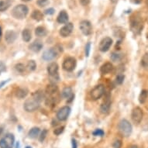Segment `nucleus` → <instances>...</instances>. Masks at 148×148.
<instances>
[{
	"label": "nucleus",
	"instance_id": "nucleus-1",
	"mask_svg": "<svg viewBox=\"0 0 148 148\" xmlns=\"http://www.w3.org/2000/svg\"><path fill=\"white\" fill-rule=\"evenodd\" d=\"M29 13V9L26 5L20 4L16 5L12 10V16L16 20H23Z\"/></svg>",
	"mask_w": 148,
	"mask_h": 148
},
{
	"label": "nucleus",
	"instance_id": "nucleus-2",
	"mask_svg": "<svg viewBox=\"0 0 148 148\" xmlns=\"http://www.w3.org/2000/svg\"><path fill=\"white\" fill-rule=\"evenodd\" d=\"M40 102L41 101H40L38 99H36L34 95H32L31 98L26 100V102H24V105H23V108H24L25 111L28 112H33L36 111V109H39Z\"/></svg>",
	"mask_w": 148,
	"mask_h": 148
},
{
	"label": "nucleus",
	"instance_id": "nucleus-3",
	"mask_svg": "<svg viewBox=\"0 0 148 148\" xmlns=\"http://www.w3.org/2000/svg\"><path fill=\"white\" fill-rule=\"evenodd\" d=\"M118 129H119V131L122 136H125V137L130 136L132 133L131 124L126 119H122L121 121L119 122V125H118Z\"/></svg>",
	"mask_w": 148,
	"mask_h": 148
},
{
	"label": "nucleus",
	"instance_id": "nucleus-4",
	"mask_svg": "<svg viewBox=\"0 0 148 148\" xmlns=\"http://www.w3.org/2000/svg\"><path fill=\"white\" fill-rule=\"evenodd\" d=\"M15 137L13 134H5L0 140V148H12L14 145Z\"/></svg>",
	"mask_w": 148,
	"mask_h": 148
},
{
	"label": "nucleus",
	"instance_id": "nucleus-5",
	"mask_svg": "<svg viewBox=\"0 0 148 148\" xmlns=\"http://www.w3.org/2000/svg\"><path fill=\"white\" fill-rule=\"evenodd\" d=\"M105 93V87L103 85H98L90 92V95L93 100H97L102 97Z\"/></svg>",
	"mask_w": 148,
	"mask_h": 148
},
{
	"label": "nucleus",
	"instance_id": "nucleus-6",
	"mask_svg": "<svg viewBox=\"0 0 148 148\" xmlns=\"http://www.w3.org/2000/svg\"><path fill=\"white\" fill-rule=\"evenodd\" d=\"M76 64H77V62H76L75 58H74L72 57H69L64 61L62 67H63L64 70L67 71H72L75 69Z\"/></svg>",
	"mask_w": 148,
	"mask_h": 148
},
{
	"label": "nucleus",
	"instance_id": "nucleus-7",
	"mask_svg": "<svg viewBox=\"0 0 148 148\" xmlns=\"http://www.w3.org/2000/svg\"><path fill=\"white\" fill-rule=\"evenodd\" d=\"M79 29L84 35L88 36L92 33V23L88 20H82L79 24Z\"/></svg>",
	"mask_w": 148,
	"mask_h": 148
},
{
	"label": "nucleus",
	"instance_id": "nucleus-8",
	"mask_svg": "<svg viewBox=\"0 0 148 148\" xmlns=\"http://www.w3.org/2000/svg\"><path fill=\"white\" fill-rule=\"evenodd\" d=\"M71 113V108L69 106H64L59 109L57 112V119L60 121H64L68 119Z\"/></svg>",
	"mask_w": 148,
	"mask_h": 148
},
{
	"label": "nucleus",
	"instance_id": "nucleus-9",
	"mask_svg": "<svg viewBox=\"0 0 148 148\" xmlns=\"http://www.w3.org/2000/svg\"><path fill=\"white\" fill-rule=\"evenodd\" d=\"M143 110L140 107H136L132 111V120L135 124H139L143 119Z\"/></svg>",
	"mask_w": 148,
	"mask_h": 148
},
{
	"label": "nucleus",
	"instance_id": "nucleus-10",
	"mask_svg": "<svg viewBox=\"0 0 148 148\" xmlns=\"http://www.w3.org/2000/svg\"><path fill=\"white\" fill-rule=\"evenodd\" d=\"M58 49L56 47H52L44 51L42 58L45 61H52L58 56Z\"/></svg>",
	"mask_w": 148,
	"mask_h": 148
},
{
	"label": "nucleus",
	"instance_id": "nucleus-11",
	"mask_svg": "<svg viewBox=\"0 0 148 148\" xmlns=\"http://www.w3.org/2000/svg\"><path fill=\"white\" fill-rule=\"evenodd\" d=\"M112 40L109 36H106L100 41L99 49L102 52H106V51H109V49L110 48V47L112 46Z\"/></svg>",
	"mask_w": 148,
	"mask_h": 148
},
{
	"label": "nucleus",
	"instance_id": "nucleus-12",
	"mask_svg": "<svg viewBox=\"0 0 148 148\" xmlns=\"http://www.w3.org/2000/svg\"><path fill=\"white\" fill-rule=\"evenodd\" d=\"M74 29V25L71 23H68L64 26L59 31V34L62 37H67L72 33Z\"/></svg>",
	"mask_w": 148,
	"mask_h": 148
},
{
	"label": "nucleus",
	"instance_id": "nucleus-13",
	"mask_svg": "<svg viewBox=\"0 0 148 148\" xmlns=\"http://www.w3.org/2000/svg\"><path fill=\"white\" fill-rule=\"evenodd\" d=\"M58 70L59 67L58 64L55 62H52L47 66V72L48 75L53 78H58Z\"/></svg>",
	"mask_w": 148,
	"mask_h": 148
},
{
	"label": "nucleus",
	"instance_id": "nucleus-14",
	"mask_svg": "<svg viewBox=\"0 0 148 148\" xmlns=\"http://www.w3.org/2000/svg\"><path fill=\"white\" fill-rule=\"evenodd\" d=\"M43 46L44 45H43V43H42L41 40H34L33 43L30 44V45L29 46V49L34 53H38V52L41 51L42 48H43Z\"/></svg>",
	"mask_w": 148,
	"mask_h": 148
},
{
	"label": "nucleus",
	"instance_id": "nucleus-15",
	"mask_svg": "<svg viewBox=\"0 0 148 148\" xmlns=\"http://www.w3.org/2000/svg\"><path fill=\"white\" fill-rule=\"evenodd\" d=\"M17 37L16 33L13 30H11V29H9L7 31L5 32V41L7 42L8 44H12L14 43V41L16 40Z\"/></svg>",
	"mask_w": 148,
	"mask_h": 148
},
{
	"label": "nucleus",
	"instance_id": "nucleus-16",
	"mask_svg": "<svg viewBox=\"0 0 148 148\" xmlns=\"http://www.w3.org/2000/svg\"><path fill=\"white\" fill-rule=\"evenodd\" d=\"M110 107H111V101L109 97H107L106 99L103 101L101 106H100V111L103 114H107L110 110Z\"/></svg>",
	"mask_w": 148,
	"mask_h": 148
},
{
	"label": "nucleus",
	"instance_id": "nucleus-17",
	"mask_svg": "<svg viewBox=\"0 0 148 148\" xmlns=\"http://www.w3.org/2000/svg\"><path fill=\"white\" fill-rule=\"evenodd\" d=\"M68 20H69V16H68V12H66L65 10H62L59 12L58 16L57 17V21L61 24L64 23H68Z\"/></svg>",
	"mask_w": 148,
	"mask_h": 148
},
{
	"label": "nucleus",
	"instance_id": "nucleus-18",
	"mask_svg": "<svg viewBox=\"0 0 148 148\" xmlns=\"http://www.w3.org/2000/svg\"><path fill=\"white\" fill-rule=\"evenodd\" d=\"M58 92V87L54 84H51L48 85L46 88V93L47 95L51 97V96H54L56 95Z\"/></svg>",
	"mask_w": 148,
	"mask_h": 148
},
{
	"label": "nucleus",
	"instance_id": "nucleus-19",
	"mask_svg": "<svg viewBox=\"0 0 148 148\" xmlns=\"http://www.w3.org/2000/svg\"><path fill=\"white\" fill-rule=\"evenodd\" d=\"M113 69V66L111 63L109 62H106V63L103 64L101 68H100V71L103 75H106V74H108V73L111 72Z\"/></svg>",
	"mask_w": 148,
	"mask_h": 148
},
{
	"label": "nucleus",
	"instance_id": "nucleus-20",
	"mask_svg": "<svg viewBox=\"0 0 148 148\" xmlns=\"http://www.w3.org/2000/svg\"><path fill=\"white\" fill-rule=\"evenodd\" d=\"M27 94H28V90L27 88H18L16 92V97L18 98L19 99H23L24 98L27 97Z\"/></svg>",
	"mask_w": 148,
	"mask_h": 148
},
{
	"label": "nucleus",
	"instance_id": "nucleus-21",
	"mask_svg": "<svg viewBox=\"0 0 148 148\" xmlns=\"http://www.w3.org/2000/svg\"><path fill=\"white\" fill-rule=\"evenodd\" d=\"M62 96L64 98H66V99H71L72 100L73 98L75 97V95L72 94V89L71 87H65L62 90Z\"/></svg>",
	"mask_w": 148,
	"mask_h": 148
},
{
	"label": "nucleus",
	"instance_id": "nucleus-22",
	"mask_svg": "<svg viewBox=\"0 0 148 148\" xmlns=\"http://www.w3.org/2000/svg\"><path fill=\"white\" fill-rule=\"evenodd\" d=\"M35 34L36 36L39 37H44L47 34V30L44 27H37L35 29Z\"/></svg>",
	"mask_w": 148,
	"mask_h": 148
},
{
	"label": "nucleus",
	"instance_id": "nucleus-23",
	"mask_svg": "<svg viewBox=\"0 0 148 148\" xmlns=\"http://www.w3.org/2000/svg\"><path fill=\"white\" fill-rule=\"evenodd\" d=\"M40 132V128H38V127H33L32 129H30V130L28 133V136H29V138L36 139L37 136H39Z\"/></svg>",
	"mask_w": 148,
	"mask_h": 148
},
{
	"label": "nucleus",
	"instance_id": "nucleus-24",
	"mask_svg": "<svg viewBox=\"0 0 148 148\" xmlns=\"http://www.w3.org/2000/svg\"><path fill=\"white\" fill-rule=\"evenodd\" d=\"M31 17L34 20L36 21H41L44 19V14L42 13L40 10H34V12H32Z\"/></svg>",
	"mask_w": 148,
	"mask_h": 148
},
{
	"label": "nucleus",
	"instance_id": "nucleus-25",
	"mask_svg": "<svg viewBox=\"0 0 148 148\" xmlns=\"http://www.w3.org/2000/svg\"><path fill=\"white\" fill-rule=\"evenodd\" d=\"M22 37L25 42H29L32 38L31 31L29 29H24L22 32Z\"/></svg>",
	"mask_w": 148,
	"mask_h": 148
},
{
	"label": "nucleus",
	"instance_id": "nucleus-26",
	"mask_svg": "<svg viewBox=\"0 0 148 148\" xmlns=\"http://www.w3.org/2000/svg\"><path fill=\"white\" fill-rule=\"evenodd\" d=\"M11 5L10 0H0V12H3L9 9Z\"/></svg>",
	"mask_w": 148,
	"mask_h": 148
},
{
	"label": "nucleus",
	"instance_id": "nucleus-27",
	"mask_svg": "<svg viewBox=\"0 0 148 148\" xmlns=\"http://www.w3.org/2000/svg\"><path fill=\"white\" fill-rule=\"evenodd\" d=\"M148 96V92L147 90H142L140 94L139 95V102H140L141 104H143L144 102L147 101Z\"/></svg>",
	"mask_w": 148,
	"mask_h": 148
},
{
	"label": "nucleus",
	"instance_id": "nucleus-28",
	"mask_svg": "<svg viewBox=\"0 0 148 148\" xmlns=\"http://www.w3.org/2000/svg\"><path fill=\"white\" fill-rule=\"evenodd\" d=\"M110 58H111V60H112L113 62H118V61H121L122 58H123V55L119 53L113 52V53H111Z\"/></svg>",
	"mask_w": 148,
	"mask_h": 148
},
{
	"label": "nucleus",
	"instance_id": "nucleus-29",
	"mask_svg": "<svg viewBox=\"0 0 148 148\" xmlns=\"http://www.w3.org/2000/svg\"><path fill=\"white\" fill-rule=\"evenodd\" d=\"M141 65L145 70L148 71V53H146L141 59Z\"/></svg>",
	"mask_w": 148,
	"mask_h": 148
},
{
	"label": "nucleus",
	"instance_id": "nucleus-30",
	"mask_svg": "<svg viewBox=\"0 0 148 148\" xmlns=\"http://www.w3.org/2000/svg\"><path fill=\"white\" fill-rule=\"evenodd\" d=\"M27 68L29 71H35V69L36 68V62L34 61V60H31V61H29L28 64H27Z\"/></svg>",
	"mask_w": 148,
	"mask_h": 148
},
{
	"label": "nucleus",
	"instance_id": "nucleus-31",
	"mask_svg": "<svg viewBox=\"0 0 148 148\" xmlns=\"http://www.w3.org/2000/svg\"><path fill=\"white\" fill-rule=\"evenodd\" d=\"M50 2H49V0H37L36 1V4L37 5L39 6V7L44 8L45 6L48 5Z\"/></svg>",
	"mask_w": 148,
	"mask_h": 148
},
{
	"label": "nucleus",
	"instance_id": "nucleus-32",
	"mask_svg": "<svg viewBox=\"0 0 148 148\" xmlns=\"http://www.w3.org/2000/svg\"><path fill=\"white\" fill-rule=\"evenodd\" d=\"M15 68H16V70L18 72H20V73L23 72V71H25V69H26L24 64L21 63H19V64H16Z\"/></svg>",
	"mask_w": 148,
	"mask_h": 148
},
{
	"label": "nucleus",
	"instance_id": "nucleus-33",
	"mask_svg": "<svg viewBox=\"0 0 148 148\" xmlns=\"http://www.w3.org/2000/svg\"><path fill=\"white\" fill-rule=\"evenodd\" d=\"M124 81V75H118L116 78V82L118 84V85H121L123 84Z\"/></svg>",
	"mask_w": 148,
	"mask_h": 148
},
{
	"label": "nucleus",
	"instance_id": "nucleus-34",
	"mask_svg": "<svg viewBox=\"0 0 148 148\" xmlns=\"http://www.w3.org/2000/svg\"><path fill=\"white\" fill-rule=\"evenodd\" d=\"M93 135L95 136H102L104 135V131H103L102 130L97 129V130H95V131L93 132Z\"/></svg>",
	"mask_w": 148,
	"mask_h": 148
},
{
	"label": "nucleus",
	"instance_id": "nucleus-35",
	"mask_svg": "<svg viewBox=\"0 0 148 148\" xmlns=\"http://www.w3.org/2000/svg\"><path fill=\"white\" fill-rule=\"evenodd\" d=\"M47 134V130H44L40 134V136H39V140L40 142H43L44 140V139L46 138Z\"/></svg>",
	"mask_w": 148,
	"mask_h": 148
},
{
	"label": "nucleus",
	"instance_id": "nucleus-36",
	"mask_svg": "<svg viewBox=\"0 0 148 148\" xmlns=\"http://www.w3.org/2000/svg\"><path fill=\"white\" fill-rule=\"evenodd\" d=\"M64 126H61V127H59L58 129H55L54 130V131H53V134H55V135H60L64 132Z\"/></svg>",
	"mask_w": 148,
	"mask_h": 148
},
{
	"label": "nucleus",
	"instance_id": "nucleus-37",
	"mask_svg": "<svg viewBox=\"0 0 148 148\" xmlns=\"http://www.w3.org/2000/svg\"><path fill=\"white\" fill-rule=\"evenodd\" d=\"M122 147V141L119 140H116L114 141V143H112V148H121Z\"/></svg>",
	"mask_w": 148,
	"mask_h": 148
},
{
	"label": "nucleus",
	"instance_id": "nucleus-38",
	"mask_svg": "<svg viewBox=\"0 0 148 148\" xmlns=\"http://www.w3.org/2000/svg\"><path fill=\"white\" fill-rule=\"evenodd\" d=\"M90 49H91V43L88 42L85 46V56L88 57L90 53Z\"/></svg>",
	"mask_w": 148,
	"mask_h": 148
},
{
	"label": "nucleus",
	"instance_id": "nucleus-39",
	"mask_svg": "<svg viewBox=\"0 0 148 148\" xmlns=\"http://www.w3.org/2000/svg\"><path fill=\"white\" fill-rule=\"evenodd\" d=\"M55 12V10L53 8H49V9H47L45 11H44V13L46 15H53Z\"/></svg>",
	"mask_w": 148,
	"mask_h": 148
},
{
	"label": "nucleus",
	"instance_id": "nucleus-40",
	"mask_svg": "<svg viewBox=\"0 0 148 148\" xmlns=\"http://www.w3.org/2000/svg\"><path fill=\"white\" fill-rule=\"evenodd\" d=\"M5 69H6V68H5V64L3 63V61H0V73L5 71Z\"/></svg>",
	"mask_w": 148,
	"mask_h": 148
},
{
	"label": "nucleus",
	"instance_id": "nucleus-41",
	"mask_svg": "<svg viewBox=\"0 0 148 148\" xmlns=\"http://www.w3.org/2000/svg\"><path fill=\"white\" fill-rule=\"evenodd\" d=\"M79 2L83 6H86L90 3V0H79Z\"/></svg>",
	"mask_w": 148,
	"mask_h": 148
},
{
	"label": "nucleus",
	"instance_id": "nucleus-42",
	"mask_svg": "<svg viewBox=\"0 0 148 148\" xmlns=\"http://www.w3.org/2000/svg\"><path fill=\"white\" fill-rule=\"evenodd\" d=\"M133 4H140L142 2V0H130Z\"/></svg>",
	"mask_w": 148,
	"mask_h": 148
},
{
	"label": "nucleus",
	"instance_id": "nucleus-43",
	"mask_svg": "<svg viewBox=\"0 0 148 148\" xmlns=\"http://www.w3.org/2000/svg\"><path fill=\"white\" fill-rule=\"evenodd\" d=\"M72 148H77V142L75 140H72Z\"/></svg>",
	"mask_w": 148,
	"mask_h": 148
},
{
	"label": "nucleus",
	"instance_id": "nucleus-44",
	"mask_svg": "<svg viewBox=\"0 0 148 148\" xmlns=\"http://www.w3.org/2000/svg\"><path fill=\"white\" fill-rule=\"evenodd\" d=\"M10 81V79H8L7 81H4V82H2L0 83V88H2L3 86V85H5V84H6V83Z\"/></svg>",
	"mask_w": 148,
	"mask_h": 148
},
{
	"label": "nucleus",
	"instance_id": "nucleus-45",
	"mask_svg": "<svg viewBox=\"0 0 148 148\" xmlns=\"http://www.w3.org/2000/svg\"><path fill=\"white\" fill-rule=\"evenodd\" d=\"M111 1V3H113V4H115V3H116L117 2H118V0H110Z\"/></svg>",
	"mask_w": 148,
	"mask_h": 148
},
{
	"label": "nucleus",
	"instance_id": "nucleus-46",
	"mask_svg": "<svg viewBox=\"0 0 148 148\" xmlns=\"http://www.w3.org/2000/svg\"><path fill=\"white\" fill-rule=\"evenodd\" d=\"M130 148H138V147H137L136 145H133V146H131V147H130Z\"/></svg>",
	"mask_w": 148,
	"mask_h": 148
},
{
	"label": "nucleus",
	"instance_id": "nucleus-47",
	"mask_svg": "<svg viewBox=\"0 0 148 148\" xmlns=\"http://www.w3.org/2000/svg\"><path fill=\"white\" fill-rule=\"evenodd\" d=\"M1 37H2V28L0 27V40H1Z\"/></svg>",
	"mask_w": 148,
	"mask_h": 148
},
{
	"label": "nucleus",
	"instance_id": "nucleus-48",
	"mask_svg": "<svg viewBox=\"0 0 148 148\" xmlns=\"http://www.w3.org/2000/svg\"><path fill=\"white\" fill-rule=\"evenodd\" d=\"M23 2H29V1H31V0H22Z\"/></svg>",
	"mask_w": 148,
	"mask_h": 148
},
{
	"label": "nucleus",
	"instance_id": "nucleus-49",
	"mask_svg": "<svg viewBox=\"0 0 148 148\" xmlns=\"http://www.w3.org/2000/svg\"><path fill=\"white\" fill-rule=\"evenodd\" d=\"M26 148H32L31 147H29V146H27V147H26Z\"/></svg>",
	"mask_w": 148,
	"mask_h": 148
}]
</instances>
